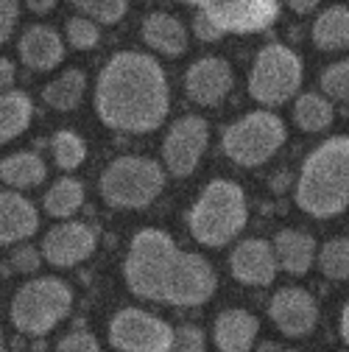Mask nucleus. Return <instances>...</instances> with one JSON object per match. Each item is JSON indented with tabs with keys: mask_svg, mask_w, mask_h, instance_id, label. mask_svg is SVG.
<instances>
[{
	"mask_svg": "<svg viewBox=\"0 0 349 352\" xmlns=\"http://www.w3.org/2000/svg\"><path fill=\"white\" fill-rule=\"evenodd\" d=\"M45 160L34 151H17L9 154L0 165V179L3 185H9L12 190H25V188H36L45 182Z\"/></svg>",
	"mask_w": 349,
	"mask_h": 352,
	"instance_id": "21",
	"label": "nucleus"
},
{
	"mask_svg": "<svg viewBox=\"0 0 349 352\" xmlns=\"http://www.w3.org/2000/svg\"><path fill=\"white\" fill-rule=\"evenodd\" d=\"M246 218H249V207L240 185L229 179H212L193 201L188 212V227L196 243L221 249L243 232Z\"/></svg>",
	"mask_w": 349,
	"mask_h": 352,
	"instance_id": "4",
	"label": "nucleus"
},
{
	"mask_svg": "<svg viewBox=\"0 0 349 352\" xmlns=\"http://www.w3.org/2000/svg\"><path fill=\"white\" fill-rule=\"evenodd\" d=\"M210 143V126L204 118L199 115H185L168 129V135L162 140V162L168 168L170 176H190L199 162L201 154Z\"/></svg>",
	"mask_w": 349,
	"mask_h": 352,
	"instance_id": "11",
	"label": "nucleus"
},
{
	"mask_svg": "<svg viewBox=\"0 0 349 352\" xmlns=\"http://www.w3.org/2000/svg\"><path fill=\"white\" fill-rule=\"evenodd\" d=\"M165 188L162 165L148 157H117L101 173V199L117 210L148 207Z\"/></svg>",
	"mask_w": 349,
	"mask_h": 352,
	"instance_id": "5",
	"label": "nucleus"
},
{
	"mask_svg": "<svg viewBox=\"0 0 349 352\" xmlns=\"http://www.w3.org/2000/svg\"><path fill=\"white\" fill-rule=\"evenodd\" d=\"M0 87H3V93L14 87V62L6 56L0 59Z\"/></svg>",
	"mask_w": 349,
	"mask_h": 352,
	"instance_id": "37",
	"label": "nucleus"
},
{
	"mask_svg": "<svg viewBox=\"0 0 349 352\" xmlns=\"http://www.w3.org/2000/svg\"><path fill=\"white\" fill-rule=\"evenodd\" d=\"M257 333H260L257 316L240 311V307H229V311L218 314L212 324V338L221 352H249Z\"/></svg>",
	"mask_w": 349,
	"mask_h": 352,
	"instance_id": "18",
	"label": "nucleus"
},
{
	"mask_svg": "<svg viewBox=\"0 0 349 352\" xmlns=\"http://www.w3.org/2000/svg\"><path fill=\"white\" fill-rule=\"evenodd\" d=\"M73 307V291L59 277H36L17 288L12 299V324L25 336L51 333Z\"/></svg>",
	"mask_w": 349,
	"mask_h": 352,
	"instance_id": "6",
	"label": "nucleus"
},
{
	"mask_svg": "<svg viewBox=\"0 0 349 352\" xmlns=\"http://www.w3.org/2000/svg\"><path fill=\"white\" fill-rule=\"evenodd\" d=\"M333 118H335L333 104L319 93H304L293 104V123L302 131H324L330 129Z\"/></svg>",
	"mask_w": 349,
	"mask_h": 352,
	"instance_id": "26",
	"label": "nucleus"
},
{
	"mask_svg": "<svg viewBox=\"0 0 349 352\" xmlns=\"http://www.w3.org/2000/svg\"><path fill=\"white\" fill-rule=\"evenodd\" d=\"M70 3L84 17H90L95 23H104V25H115L128 12V0H70Z\"/></svg>",
	"mask_w": 349,
	"mask_h": 352,
	"instance_id": "30",
	"label": "nucleus"
},
{
	"mask_svg": "<svg viewBox=\"0 0 349 352\" xmlns=\"http://www.w3.org/2000/svg\"><path fill=\"white\" fill-rule=\"evenodd\" d=\"M140 34L146 45L162 56H179L188 48V31L173 14H162V12L148 14L143 20Z\"/></svg>",
	"mask_w": 349,
	"mask_h": 352,
	"instance_id": "19",
	"label": "nucleus"
},
{
	"mask_svg": "<svg viewBox=\"0 0 349 352\" xmlns=\"http://www.w3.org/2000/svg\"><path fill=\"white\" fill-rule=\"evenodd\" d=\"M123 277L135 296L173 307L204 305L218 288L215 269L201 254L182 252L168 232L154 227L140 230L128 243Z\"/></svg>",
	"mask_w": 349,
	"mask_h": 352,
	"instance_id": "1",
	"label": "nucleus"
},
{
	"mask_svg": "<svg viewBox=\"0 0 349 352\" xmlns=\"http://www.w3.org/2000/svg\"><path fill=\"white\" fill-rule=\"evenodd\" d=\"M170 352H207L204 349V333L196 324H182L173 330Z\"/></svg>",
	"mask_w": 349,
	"mask_h": 352,
	"instance_id": "33",
	"label": "nucleus"
},
{
	"mask_svg": "<svg viewBox=\"0 0 349 352\" xmlns=\"http://www.w3.org/2000/svg\"><path fill=\"white\" fill-rule=\"evenodd\" d=\"M193 34H196L201 42H215V39L224 36V31L218 28V25L212 23V17H207L204 12H196V17H193Z\"/></svg>",
	"mask_w": 349,
	"mask_h": 352,
	"instance_id": "36",
	"label": "nucleus"
},
{
	"mask_svg": "<svg viewBox=\"0 0 349 352\" xmlns=\"http://www.w3.org/2000/svg\"><path fill=\"white\" fill-rule=\"evenodd\" d=\"M269 316L288 338H302L313 333L319 322L316 299L304 288H280L269 302Z\"/></svg>",
	"mask_w": 349,
	"mask_h": 352,
	"instance_id": "13",
	"label": "nucleus"
},
{
	"mask_svg": "<svg viewBox=\"0 0 349 352\" xmlns=\"http://www.w3.org/2000/svg\"><path fill=\"white\" fill-rule=\"evenodd\" d=\"M274 252H277L282 272L302 277L311 272L313 260H316V241H313V235L302 232V230H282L274 238Z\"/></svg>",
	"mask_w": 349,
	"mask_h": 352,
	"instance_id": "20",
	"label": "nucleus"
},
{
	"mask_svg": "<svg viewBox=\"0 0 349 352\" xmlns=\"http://www.w3.org/2000/svg\"><path fill=\"white\" fill-rule=\"evenodd\" d=\"M25 6L34 12V14H48L56 9V0H25Z\"/></svg>",
	"mask_w": 349,
	"mask_h": 352,
	"instance_id": "39",
	"label": "nucleus"
},
{
	"mask_svg": "<svg viewBox=\"0 0 349 352\" xmlns=\"http://www.w3.org/2000/svg\"><path fill=\"white\" fill-rule=\"evenodd\" d=\"M319 3H322V0H288L291 12H296V14H311V12L319 9Z\"/></svg>",
	"mask_w": 349,
	"mask_h": 352,
	"instance_id": "38",
	"label": "nucleus"
},
{
	"mask_svg": "<svg viewBox=\"0 0 349 352\" xmlns=\"http://www.w3.org/2000/svg\"><path fill=\"white\" fill-rule=\"evenodd\" d=\"M39 230V212L31 199H25L20 190H3L0 193V243L12 246L25 238H31Z\"/></svg>",
	"mask_w": 349,
	"mask_h": 352,
	"instance_id": "17",
	"label": "nucleus"
},
{
	"mask_svg": "<svg viewBox=\"0 0 349 352\" xmlns=\"http://www.w3.org/2000/svg\"><path fill=\"white\" fill-rule=\"evenodd\" d=\"M109 344L117 352H170L173 327L140 307H123L109 322Z\"/></svg>",
	"mask_w": 349,
	"mask_h": 352,
	"instance_id": "9",
	"label": "nucleus"
},
{
	"mask_svg": "<svg viewBox=\"0 0 349 352\" xmlns=\"http://www.w3.org/2000/svg\"><path fill=\"white\" fill-rule=\"evenodd\" d=\"M51 151H54V160L62 170H76L87 157V143L76 135L73 129H62L51 140Z\"/></svg>",
	"mask_w": 349,
	"mask_h": 352,
	"instance_id": "27",
	"label": "nucleus"
},
{
	"mask_svg": "<svg viewBox=\"0 0 349 352\" xmlns=\"http://www.w3.org/2000/svg\"><path fill=\"white\" fill-rule=\"evenodd\" d=\"M296 207L313 218H333L349 207V138H330L302 162Z\"/></svg>",
	"mask_w": 349,
	"mask_h": 352,
	"instance_id": "3",
	"label": "nucleus"
},
{
	"mask_svg": "<svg viewBox=\"0 0 349 352\" xmlns=\"http://www.w3.org/2000/svg\"><path fill=\"white\" fill-rule=\"evenodd\" d=\"M65 39H67V45L73 51H93L101 42V28H98L95 20L84 17V14H76L65 25Z\"/></svg>",
	"mask_w": 349,
	"mask_h": 352,
	"instance_id": "29",
	"label": "nucleus"
},
{
	"mask_svg": "<svg viewBox=\"0 0 349 352\" xmlns=\"http://www.w3.org/2000/svg\"><path fill=\"white\" fill-rule=\"evenodd\" d=\"M65 42L67 39H62V34L51 25H28L17 42L20 62L28 70H54L65 59Z\"/></svg>",
	"mask_w": 349,
	"mask_h": 352,
	"instance_id": "16",
	"label": "nucleus"
},
{
	"mask_svg": "<svg viewBox=\"0 0 349 352\" xmlns=\"http://www.w3.org/2000/svg\"><path fill=\"white\" fill-rule=\"evenodd\" d=\"M84 204V185L73 176H62L56 179L45 196H42V207L51 218H70L73 212H78Z\"/></svg>",
	"mask_w": 349,
	"mask_h": 352,
	"instance_id": "25",
	"label": "nucleus"
},
{
	"mask_svg": "<svg viewBox=\"0 0 349 352\" xmlns=\"http://www.w3.org/2000/svg\"><path fill=\"white\" fill-rule=\"evenodd\" d=\"M190 6L212 17L224 34H257L274 25L280 0H188Z\"/></svg>",
	"mask_w": 349,
	"mask_h": 352,
	"instance_id": "10",
	"label": "nucleus"
},
{
	"mask_svg": "<svg viewBox=\"0 0 349 352\" xmlns=\"http://www.w3.org/2000/svg\"><path fill=\"white\" fill-rule=\"evenodd\" d=\"M20 20V0H0V42H9Z\"/></svg>",
	"mask_w": 349,
	"mask_h": 352,
	"instance_id": "35",
	"label": "nucleus"
},
{
	"mask_svg": "<svg viewBox=\"0 0 349 352\" xmlns=\"http://www.w3.org/2000/svg\"><path fill=\"white\" fill-rule=\"evenodd\" d=\"M288 182H291V173H288V170H282V173H280V179H277V182L271 179V188H274V190H282V188H285Z\"/></svg>",
	"mask_w": 349,
	"mask_h": 352,
	"instance_id": "41",
	"label": "nucleus"
},
{
	"mask_svg": "<svg viewBox=\"0 0 349 352\" xmlns=\"http://www.w3.org/2000/svg\"><path fill=\"white\" fill-rule=\"evenodd\" d=\"M257 352H282V349H280L274 341H266V344H260V349H257Z\"/></svg>",
	"mask_w": 349,
	"mask_h": 352,
	"instance_id": "42",
	"label": "nucleus"
},
{
	"mask_svg": "<svg viewBox=\"0 0 349 352\" xmlns=\"http://www.w3.org/2000/svg\"><path fill=\"white\" fill-rule=\"evenodd\" d=\"M322 90L335 101H349V59L335 62L322 73Z\"/></svg>",
	"mask_w": 349,
	"mask_h": 352,
	"instance_id": "31",
	"label": "nucleus"
},
{
	"mask_svg": "<svg viewBox=\"0 0 349 352\" xmlns=\"http://www.w3.org/2000/svg\"><path fill=\"white\" fill-rule=\"evenodd\" d=\"M338 327H341V338L349 344V302L344 305V311H341V322H338Z\"/></svg>",
	"mask_w": 349,
	"mask_h": 352,
	"instance_id": "40",
	"label": "nucleus"
},
{
	"mask_svg": "<svg viewBox=\"0 0 349 352\" xmlns=\"http://www.w3.org/2000/svg\"><path fill=\"white\" fill-rule=\"evenodd\" d=\"M319 269L327 280H349V238H333L322 246Z\"/></svg>",
	"mask_w": 349,
	"mask_h": 352,
	"instance_id": "28",
	"label": "nucleus"
},
{
	"mask_svg": "<svg viewBox=\"0 0 349 352\" xmlns=\"http://www.w3.org/2000/svg\"><path fill=\"white\" fill-rule=\"evenodd\" d=\"M34 118V104L23 90H6L0 98V143H12L28 129Z\"/></svg>",
	"mask_w": 349,
	"mask_h": 352,
	"instance_id": "23",
	"label": "nucleus"
},
{
	"mask_svg": "<svg viewBox=\"0 0 349 352\" xmlns=\"http://www.w3.org/2000/svg\"><path fill=\"white\" fill-rule=\"evenodd\" d=\"M302 56L282 42H269L257 51L249 73V96L260 107H282L302 87Z\"/></svg>",
	"mask_w": 349,
	"mask_h": 352,
	"instance_id": "8",
	"label": "nucleus"
},
{
	"mask_svg": "<svg viewBox=\"0 0 349 352\" xmlns=\"http://www.w3.org/2000/svg\"><path fill=\"white\" fill-rule=\"evenodd\" d=\"M235 84L229 62L218 59V56H204L196 59L188 73H185V93L193 104L199 107H215L221 104Z\"/></svg>",
	"mask_w": 349,
	"mask_h": 352,
	"instance_id": "14",
	"label": "nucleus"
},
{
	"mask_svg": "<svg viewBox=\"0 0 349 352\" xmlns=\"http://www.w3.org/2000/svg\"><path fill=\"white\" fill-rule=\"evenodd\" d=\"M229 272L243 285H271L280 272L274 243L260 238L240 241L229 254Z\"/></svg>",
	"mask_w": 349,
	"mask_h": 352,
	"instance_id": "15",
	"label": "nucleus"
},
{
	"mask_svg": "<svg viewBox=\"0 0 349 352\" xmlns=\"http://www.w3.org/2000/svg\"><path fill=\"white\" fill-rule=\"evenodd\" d=\"M168 109V78L154 56L120 51L101 67L95 81V112L112 131L148 135L162 126Z\"/></svg>",
	"mask_w": 349,
	"mask_h": 352,
	"instance_id": "2",
	"label": "nucleus"
},
{
	"mask_svg": "<svg viewBox=\"0 0 349 352\" xmlns=\"http://www.w3.org/2000/svg\"><path fill=\"white\" fill-rule=\"evenodd\" d=\"M285 138H288V131H285L282 118L269 109H257V112L238 118L235 123L224 129L221 148L235 165L257 168L269 162L282 148Z\"/></svg>",
	"mask_w": 349,
	"mask_h": 352,
	"instance_id": "7",
	"label": "nucleus"
},
{
	"mask_svg": "<svg viewBox=\"0 0 349 352\" xmlns=\"http://www.w3.org/2000/svg\"><path fill=\"white\" fill-rule=\"evenodd\" d=\"M0 352H6V344H3V349H0Z\"/></svg>",
	"mask_w": 349,
	"mask_h": 352,
	"instance_id": "43",
	"label": "nucleus"
},
{
	"mask_svg": "<svg viewBox=\"0 0 349 352\" xmlns=\"http://www.w3.org/2000/svg\"><path fill=\"white\" fill-rule=\"evenodd\" d=\"M42 260H45L42 257V249H34L31 243H20V246H14V252L9 257V269L14 274H34V272H39Z\"/></svg>",
	"mask_w": 349,
	"mask_h": 352,
	"instance_id": "32",
	"label": "nucleus"
},
{
	"mask_svg": "<svg viewBox=\"0 0 349 352\" xmlns=\"http://www.w3.org/2000/svg\"><path fill=\"white\" fill-rule=\"evenodd\" d=\"M98 246V235L84 221H62L42 238V257L56 269H73L84 263Z\"/></svg>",
	"mask_w": 349,
	"mask_h": 352,
	"instance_id": "12",
	"label": "nucleus"
},
{
	"mask_svg": "<svg viewBox=\"0 0 349 352\" xmlns=\"http://www.w3.org/2000/svg\"><path fill=\"white\" fill-rule=\"evenodd\" d=\"M54 352H101V346H98V341H95L93 333L78 330V333H67V336L56 344Z\"/></svg>",
	"mask_w": 349,
	"mask_h": 352,
	"instance_id": "34",
	"label": "nucleus"
},
{
	"mask_svg": "<svg viewBox=\"0 0 349 352\" xmlns=\"http://www.w3.org/2000/svg\"><path fill=\"white\" fill-rule=\"evenodd\" d=\"M313 45L319 51H349V9L330 6L313 20Z\"/></svg>",
	"mask_w": 349,
	"mask_h": 352,
	"instance_id": "22",
	"label": "nucleus"
},
{
	"mask_svg": "<svg viewBox=\"0 0 349 352\" xmlns=\"http://www.w3.org/2000/svg\"><path fill=\"white\" fill-rule=\"evenodd\" d=\"M84 90H87V78L81 70L73 67V70H65L62 76H56L51 84L42 87V101H45L51 109L70 112L81 104Z\"/></svg>",
	"mask_w": 349,
	"mask_h": 352,
	"instance_id": "24",
	"label": "nucleus"
},
{
	"mask_svg": "<svg viewBox=\"0 0 349 352\" xmlns=\"http://www.w3.org/2000/svg\"><path fill=\"white\" fill-rule=\"evenodd\" d=\"M285 352H296V349H285Z\"/></svg>",
	"mask_w": 349,
	"mask_h": 352,
	"instance_id": "44",
	"label": "nucleus"
}]
</instances>
